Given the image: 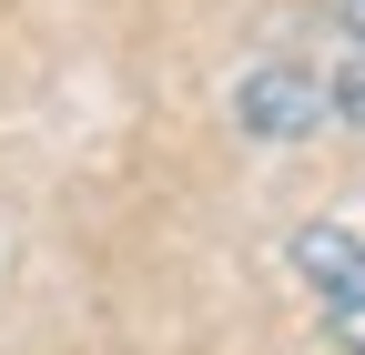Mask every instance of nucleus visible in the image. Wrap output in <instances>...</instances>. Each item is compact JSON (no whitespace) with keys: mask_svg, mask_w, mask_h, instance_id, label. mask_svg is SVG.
Instances as JSON below:
<instances>
[{"mask_svg":"<svg viewBox=\"0 0 365 355\" xmlns=\"http://www.w3.org/2000/svg\"><path fill=\"white\" fill-rule=\"evenodd\" d=\"M335 21H345V41L365 51V0H335Z\"/></svg>","mask_w":365,"mask_h":355,"instance_id":"nucleus-5","label":"nucleus"},{"mask_svg":"<svg viewBox=\"0 0 365 355\" xmlns=\"http://www.w3.org/2000/svg\"><path fill=\"white\" fill-rule=\"evenodd\" d=\"M325 335H335V355H365V294H335L325 304Z\"/></svg>","mask_w":365,"mask_h":355,"instance_id":"nucleus-4","label":"nucleus"},{"mask_svg":"<svg viewBox=\"0 0 365 355\" xmlns=\"http://www.w3.org/2000/svg\"><path fill=\"white\" fill-rule=\"evenodd\" d=\"M325 112H335L345 132H365V51H345V61L325 71Z\"/></svg>","mask_w":365,"mask_h":355,"instance_id":"nucleus-3","label":"nucleus"},{"mask_svg":"<svg viewBox=\"0 0 365 355\" xmlns=\"http://www.w3.org/2000/svg\"><path fill=\"white\" fill-rule=\"evenodd\" d=\"M335 112H325V71L304 61H254L234 81V132L244 143H314Z\"/></svg>","mask_w":365,"mask_h":355,"instance_id":"nucleus-1","label":"nucleus"},{"mask_svg":"<svg viewBox=\"0 0 365 355\" xmlns=\"http://www.w3.org/2000/svg\"><path fill=\"white\" fill-rule=\"evenodd\" d=\"M284 264H294L325 304H335V294H365V234H345V224H294Z\"/></svg>","mask_w":365,"mask_h":355,"instance_id":"nucleus-2","label":"nucleus"}]
</instances>
